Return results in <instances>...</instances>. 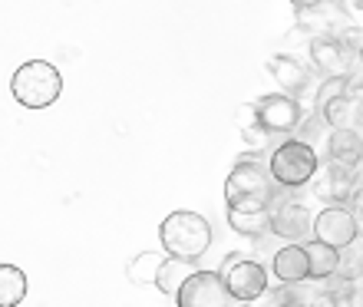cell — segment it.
Here are the masks:
<instances>
[{
    "instance_id": "1",
    "label": "cell",
    "mask_w": 363,
    "mask_h": 307,
    "mask_svg": "<svg viewBox=\"0 0 363 307\" xmlns=\"http://www.w3.org/2000/svg\"><path fill=\"white\" fill-rule=\"evenodd\" d=\"M211 238H215L211 221L189 208H179L172 215H165L162 225H159L162 251L165 255H175V258H185V261H199L211 248Z\"/></svg>"
},
{
    "instance_id": "2",
    "label": "cell",
    "mask_w": 363,
    "mask_h": 307,
    "mask_svg": "<svg viewBox=\"0 0 363 307\" xmlns=\"http://www.w3.org/2000/svg\"><path fill=\"white\" fill-rule=\"evenodd\" d=\"M10 93L27 109H47L63 93V77L47 60H30V63L17 67V73L10 79Z\"/></svg>"
},
{
    "instance_id": "3",
    "label": "cell",
    "mask_w": 363,
    "mask_h": 307,
    "mask_svg": "<svg viewBox=\"0 0 363 307\" xmlns=\"http://www.w3.org/2000/svg\"><path fill=\"white\" fill-rule=\"evenodd\" d=\"M268 165H271L274 182L281 185V189H287V192L311 185L314 175L320 172V165H317V149L301 143V139H287V143L277 145L274 152H271Z\"/></svg>"
},
{
    "instance_id": "4",
    "label": "cell",
    "mask_w": 363,
    "mask_h": 307,
    "mask_svg": "<svg viewBox=\"0 0 363 307\" xmlns=\"http://www.w3.org/2000/svg\"><path fill=\"white\" fill-rule=\"evenodd\" d=\"M281 185L271 175V165H264L255 155H241L238 165L231 169L228 182H225V202H238V199H268L274 202V192Z\"/></svg>"
},
{
    "instance_id": "5",
    "label": "cell",
    "mask_w": 363,
    "mask_h": 307,
    "mask_svg": "<svg viewBox=\"0 0 363 307\" xmlns=\"http://www.w3.org/2000/svg\"><path fill=\"white\" fill-rule=\"evenodd\" d=\"M221 278L228 284L231 298L238 304H251L268 294V271L264 264H258L255 258H238V255H228L225 264H221Z\"/></svg>"
},
{
    "instance_id": "6",
    "label": "cell",
    "mask_w": 363,
    "mask_h": 307,
    "mask_svg": "<svg viewBox=\"0 0 363 307\" xmlns=\"http://www.w3.org/2000/svg\"><path fill=\"white\" fill-rule=\"evenodd\" d=\"M175 304L179 307H231L235 298H231L221 271H191L189 281L175 294Z\"/></svg>"
},
{
    "instance_id": "7",
    "label": "cell",
    "mask_w": 363,
    "mask_h": 307,
    "mask_svg": "<svg viewBox=\"0 0 363 307\" xmlns=\"http://www.w3.org/2000/svg\"><path fill=\"white\" fill-rule=\"evenodd\" d=\"M314 238L324 241V245H334L340 251L354 248L357 238H360L357 211L350 205H327V208H320L314 218Z\"/></svg>"
},
{
    "instance_id": "8",
    "label": "cell",
    "mask_w": 363,
    "mask_h": 307,
    "mask_svg": "<svg viewBox=\"0 0 363 307\" xmlns=\"http://www.w3.org/2000/svg\"><path fill=\"white\" fill-rule=\"evenodd\" d=\"M255 106H258L261 125H264L271 135L297 133V125L304 123L301 103H297V96H291V93H268V96H261Z\"/></svg>"
},
{
    "instance_id": "9",
    "label": "cell",
    "mask_w": 363,
    "mask_h": 307,
    "mask_svg": "<svg viewBox=\"0 0 363 307\" xmlns=\"http://www.w3.org/2000/svg\"><path fill=\"white\" fill-rule=\"evenodd\" d=\"M271 215H274V202H268V199L228 202V225L245 238H264L271 231Z\"/></svg>"
},
{
    "instance_id": "10",
    "label": "cell",
    "mask_w": 363,
    "mask_h": 307,
    "mask_svg": "<svg viewBox=\"0 0 363 307\" xmlns=\"http://www.w3.org/2000/svg\"><path fill=\"white\" fill-rule=\"evenodd\" d=\"M314 195L324 199L327 205H347L357 195L354 169H344V165H337V162L320 165V172L314 175Z\"/></svg>"
},
{
    "instance_id": "11",
    "label": "cell",
    "mask_w": 363,
    "mask_h": 307,
    "mask_svg": "<svg viewBox=\"0 0 363 307\" xmlns=\"http://www.w3.org/2000/svg\"><path fill=\"white\" fill-rule=\"evenodd\" d=\"M314 211L307 208L304 202H277L274 205V215H271V231L277 238H287V241H304L307 235H314Z\"/></svg>"
},
{
    "instance_id": "12",
    "label": "cell",
    "mask_w": 363,
    "mask_h": 307,
    "mask_svg": "<svg viewBox=\"0 0 363 307\" xmlns=\"http://www.w3.org/2000/svg\"><path fill=\"white\" fill-rule=\"evenodd\" d=\"M311 60L314 67L327 77H347V67H350V47L344 43V37H334V33H317L311 40Z\"/></svg>"
},
{
    "instance_id": "13",
    "label": "cell",
    "mask_w": 363,
    "mask_h": 307,
    "mask_svg": "<svg viewBox=\"0 0 363 307\" xmlns=\"http://www.w3.org/2000/svg\"><path fill=\"white\" fill-rule=\"evenodd\" d=\"M274 274L284 284H304L311 281V255H307V245L301 241H287L281 251H274Z\"/></svg>"
},
{
    "instance_id": "14",
    "label": "cell",
    "mask_w": 363,
    "mask_h": 307,
    "mask_svg": "<svg viewBox=\"0 0 363 307\" xmlns=\"http://www.w3.org/2000/svg\"><path fill=\"white\" fill-rule=\"evenodd\" d=\"M327 155L330 162L344 165V169H354L363 162V133L360 125H347V129H330L327 135Z\"/></svg>"
},
{
    "instance_id": "15",
    "label": "cell",
    "mask_w": 363,
    "mask_h": 307,
    "mask_svg": "<svg viewBox=\"0 0 363 307\" xmlns=\"http://www.w3.org/2000/svg\"><path fill=\"white\" fill-rule=\"evenodd\" d=\"M268 73L277 79V86L291 93V96H304L307 86H311V73L307 67H301L294 57H287V53H274L268 60Z\"/></svg>"
},
{
    "instance_id": "16",
    "label": "cell",
    "mask_w": 363,
    "mask_h": 307,
    "mask_svg": "<svg viewBox=\"0 0 363 307\" xmlns=\"http://www.w3.org/2000/svg\"><path fill=\"white\" fill-rule=\"evenodd\" d=\"M165 258H169V255L143 251V255H135V258L125 264V278L133 281L135 288H155V284H159V271H162Z\"/></svg>"
},
{
    "instance_id": "17",
    "label": "cell",
    "mask_w": 363,
    "mask_h": 307,
    "mask_svg": "<svg viewBox=\"0 0 363 307\" xmlns=\"http://www.w3.org/2000/svg\"><path fill=\"white\" fill-rule=\"evenodd\" d=\"M307 255H311V281H327L344 268L340 264V248L324 245V241H317V238L307 241Z\"/></svg>"
},
{
    "instance_id": "18",
    "label": "cell",
    "mask_w": 363,
    "mask_h": 307,
    "mask_svg": "<svg viewBox=\"0 0 363 307\" xmlns=\"http://www.w3.org/2000/svg\"><path fill=\"white\" fill-rule=\"evenodd\" d=\"M238 133H241V139H245V145H248L251 152H258V149H264L268 145V139H271V133L261 125V119H258V106L255 103H245V106H238Z\"/></svg>"
},
{
    "instance_id": "19",
    "label": "cell",
    "mask_w": 363,
    "mask_h": 307,
    "mask_svg": "<svg viewBox=\"0 0 363 307\" xmlns=\"http://www.w3.org/2000/svg\"><path fill=\"white\" fill-rule=\"evenodd\" d=\"M27 274L17 264H0V307H17L27 298Z\"/></svg>"
},
{
    "instance_id": "20",
    "label": "cell",
    "mask_w": 363,
    "mask_h": 307,
    "mask_svg": "<svg viewBox=\"0 0 363 307\" xmlns=\"http://www.w3.org/2000/svg\"><path fill=\"white\" fill-rule=\"evenodd\" d=\"M330 123V129H347V125H357L363 119V113H360V103H357L350 93H344V96H337L334 103L327 106L324 113H320Z\"/></svg>"
},
{
    "instance_id": "21",
    "label": "cell",
    "mask_w": 363,
    "mask_h": 307,
    "mask_svg": "<svg viewBox=\"0 0 363 307\" xmlns=\"http://www.w3.org/2000/svg\"><path fill=\"white\" fill-rule=\"evenodd\" d=\"M189 274H191V261L169 255L162 271H159V284H155V288L162 291V294H179V288L189 281Z\"/></svg>"
},
{
    "instance_id": "22",
    "label": "cell",
    "mask_w": 363,
    "mask_h": 307,
    "mask_svg": "<svg viewBox=\"0 0 363 307\" xmlns=\"http://www.w3.org/2000/svg\"><path fill=\"white\" fill-rule=\"evenodd\" d=\"M350 93V77H327L320 86H317V96H314V113H324L327 106L334 103L337 96Z\"/></svg>"
},
{
    "instance_id": "23",
    "label": "cell",
    "mask_w": 363,
    "mask_h": 307,
    "mask_svg": "<svg viewBox=\"0 0 363 307\" xmlns=\"http://www.w3.org/2000/svg\"><path fill=\"white\" fill-rule=\"evenodd\" d=\"M320 133H330V123H327L320 113H314V116H307L304 123L297 125V139L301 143H307V145H314L317 143V135Z\"/></svg>"
},
{
    "instance_id": "24",
    "label": "cell",
    "mask_w": 363,
    "mask_h": 307,
    "mask_svg": "<svg viewBox=\"0 0 363 307\" xmlns=\"http://www.w3.org/2000/svg\"><path fill=\"white\" fill-rule=\"evenodd\" d=\"M344 298L347 301H340L344 307H363V274L350 281V291H344Z\"/></svg>"
},
{
    "instance_id": "25",
    "label": "cell",
    "mask_w": 363,
    "mask_h": 307,
    "mask_svg": "<svg viewBox=\"0 0 363 307\" xmlns=\"http://www.w3.org/2000/svg\"><path fill=\"white\" fill-rule=\"evenodd\" d=\"M350 208L357 211V221H360V225H363V189H357V195H354V205H350Z\"/></svg>"
},
{
    "instance_id": "26",
    "label": "cell",
    "mask_w": 363,
    "mask_h": 307,
    "mask_svg": "<svg viewBox=\"0 0 363 307\" xmlns=\"http://www.w3.org/2000/svg\"><path fill=\"white\" fill-rule=\"evenodd\" d=\"M320 4H327V0H291V7L297 10H311V7H320Z\"/></svg>"
},
{
    "instance_id": "27",
    "label": "cell",
    "mask_w": 363,
    "mask_h": 307,
    "mask_svg": "<svg viewBox=\"0 0 363 307\" xmlns=\"http://www.w3.org/2000/svg\"><path fill=\"white\" fill-rule=\"evenodd\" d=\"M357 53H360V67H363V43H360V50H357Z\"/></svg>"
},
{
    "instance_id": "28",
    "label": "cell",
    "mask_w": 363,
    "mask_h": 307,
    "mask_svg": "<svg viewBox=\"0 0 363 307\" xmlns=\"http://www.w3.org/2000/svg\"><path fill=\"white\" fill-rule=\"evenodd\" d=\"M354 4H357V7H363V0H354Z\"/></svg>"
}]
</instances>
